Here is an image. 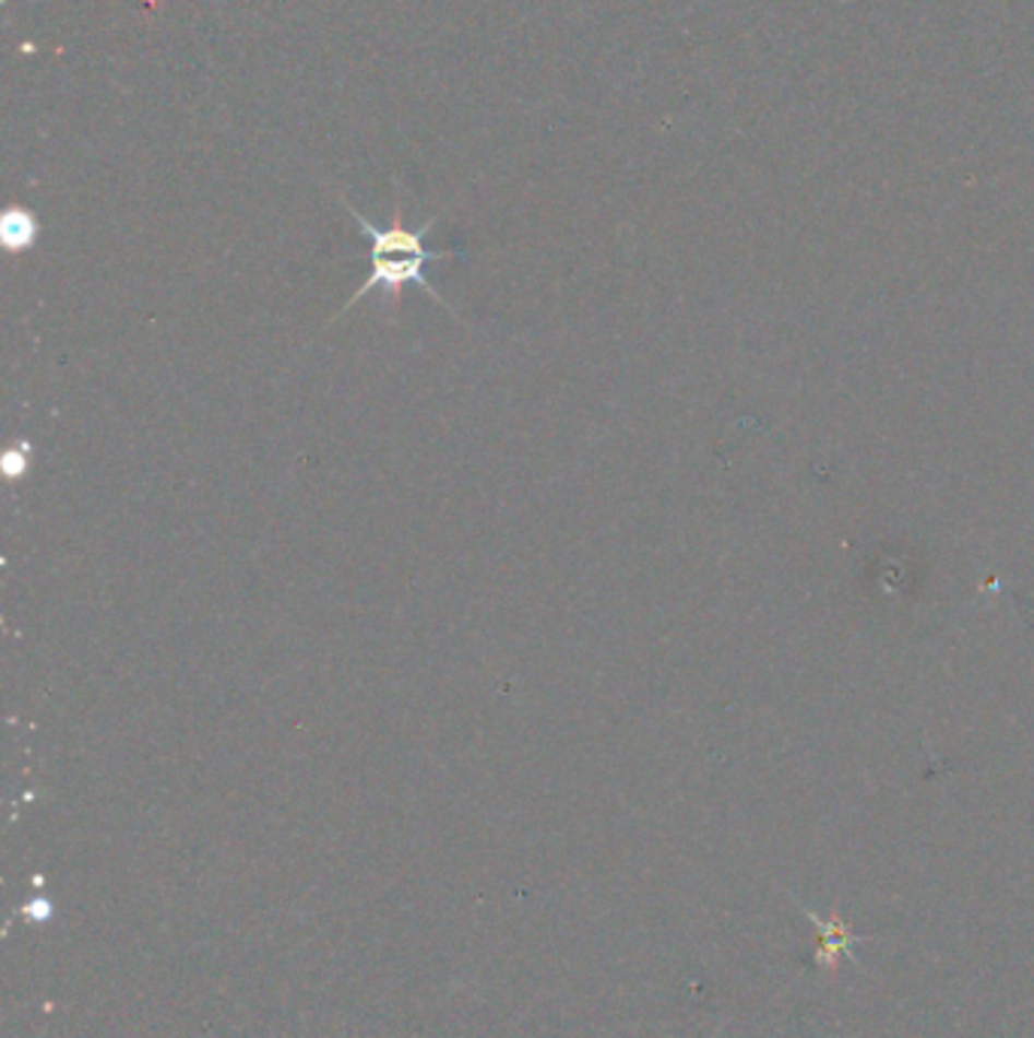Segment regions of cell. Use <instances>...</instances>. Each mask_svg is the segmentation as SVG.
Returning a JSON list of instances; mask_svg holds the SVG:
<instances>
[{"label": "cell", "instance_id": "1", "mask_svg": "<svg viewBox=\"0 0 1034 1038\" xmlns=\"http://www.w3.org/2000/svg\"><path fill=\"white\" fill-rule=\"evenodd\" d=\"M343 204L349 210V216L355 219V225L361 228V234L370 240V276L361 283V288L355 292L353 298L346 300V307L358 304V300L365 298L368 292H373V288H382V292H385V304H392V310H397V307H401V292H404V286H409V283L425 288L437 304L447 307V300L440 298V292L425 280L423 271L428 261L455 259V256H462V252H455V249H447V252L425 249V234L435 228L437 216L428 219L423 228H404V225H401V207H395V222H392L389 228H377V225H373L370 219L361 216L349 201H343Z\"/></svg>", "mask_w": 1034, "mask_h": 1038}, {"label": "cell", "instance_id": "2", "mask_svg": "<svg viewBox=\"0 0 1034 1038\" xmlns=\"http://www.w3.org/2000/svg\"><path fill=\"white\" fill-rule=\"evenodd\" d=\"M37 234H40V225H37V216L25 210V207H10L3 219H0V237H3V246L10 249V252H25L31 246L37 244Z\"/></svg>", "mask_w": 1034, "mask_h": 1038}, {"label": "cell", "instance_id": "3", "mask_svg": "<svg viewBox=\"0 0 1034 1038\" xmlns=\"http://www.w3.org/2000/svg\"><path fill=\"white\" fill-rule=\"evenodd\" d=\"M807 915H810V920H813V927L822 932V944H819V951H817V963H822V966H837V959H841V956H853V944H856V939L846 932V927L841 923V920H829V923H825V920H819L813 911H807Z\"/></svg>", "mask_w": 1034, "mask_h": 1038}, {"label": "cell", "instance_id": "4", "mask_svg": "<svg viewBox=\"0 0 1034 1038\" xmlns=\"http://www.w3.org/2000/svg\"><path fill=\"white\" fill-rule=\"evenodd\" d=\"M27 456H31V447H27V444H15L13 450L3 452V474L10 480L27 474Z\"/></svg>", "mask_w": 1034, "mask_h": 1038}]
</instances>
